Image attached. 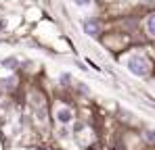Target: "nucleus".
I'll use <instances>...</instances> for the list:
<instances>
[{
  "mask_svg": "<svg viewBox=\"0 0 155 150\" xmlns=\"http://www.w3.org/2000/svg\"><path fill=\"white\" fill-rule=\"evenodd\" d=\"M128 69L134 75H138V77H147L151 67H149V61H147L143 54H132L128 58Z\"/></svg>",
  "mask_w": 155,
  "mask_h": 150,
  "instance_id": "nucleus-1",
  "label": "nucleus"
},
{
  "mask_svg": "<svg viewBox=\"0 0 155 150\" xmlns=\"http://www.w3.org/2000/svg\"><path fill=\"white\" fill-rule=\"evenodd\" d=\"M84 33H88V36H97V33H99V21H94V19L84 21Z\"/></svg>",
  "mask_w": 155,
  "mask_h": 150,
  "instance_id": "nucleus-2",
  "label": "nucleus"
},
{
  "mask_svg": "<svg viewBox=\"0 0 155 150\" xmlns=\"http://www.w3.org/2000/svg\"><path fill=\"white\" fill-rule=\"evenodd\" d=\"M71 117H74V115H71V111H69L67 106H61V108L57 111V119H59L61 123H69Z\"/></svg>",
  "mask_w": 155,
  "mask_h": 150,
  "instance_id": "nucleus-3",
  "label": "nucleus"
},
{
  "mask_svg": "<svg viewBox=\"0 0 155 150\" xmlns=\"http://www.w3.org/2000/svg\"><path fill=\"white\" fill-rule=\"evenodd\" d=\"M147 36L149 38H155V15L153 13L147 17Z\"/></svg>",
  "mask_w": 155,
  "mask_h": 150,
  "instance_id": "nucleus-4",
  "label": "nucleus"
},
{
  "mask_svg": "<svg viewBox=\"0 0 155 150\" xmlns=\"http://www.w3.org/2000/svg\"><path fill=\"white\" fill-rule=\"evenodd\" d=\"M4 67H8V69H15L17 67V61H6V63H2Z\"/></svg>",
  "mask_w": 155,
  "mask_h": 150,
  "instance_id": "nucleus-5",
  "label": "nucleus"
},
{
  "mask_svg": "<svg viewBox=\"0 0 155 150\" xmlns=\"http://www.w3.org/2000/svg\"><path fill=\"white\" fill-rule=\"evenodd\" d=\"M76 4H80V6H88L90 4V0H74Z\"/></svg>",
  "mask_w": 155,
  "mask_h": 150,
  "instance_id": "nucleus-6",
  "label": "nucleus"
}]
</instances>
